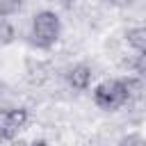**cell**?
<instances>
[{
    "label": "cell",
    "instance_id": "cell-1",
    "mask_svg": "<svg viewBox=\"0 0 146 146\" xmlns=\"http://www.w3.org/2000/svg\"><path fill=\"white\" fill-rule=\"evenodd\" d=\"M141 89V75H123V78H107L98 82L91 91V100L103 112H116L125 107L135 94Z\"/></svg>",
    "mask_w": 146,
    "mask_h": 146
},
{
    "label": "cell",
    "instance_id": "cell-2",
    "mask_svg": "<svg viewBox=\"0 0 146 146\" xmlns=\"http://www.w3.org/2000/svg\"><path fill=\"white\" fill-rule=\"evenodd\" d=\"M62 34V18L57 11L52 9H41L32 16L30 21V41L41 48V50H48L57 43Z\"/></svg>",
    "mask_w": 146,
    "mask_h": 146
},
{
    "label": "cell",
    "instance_id": "cell-3",
    "mask_svg": "<svg viewBox=\"0 0 146 146\" xmlns=\"http://www.w3.org/2000/svg\"><path fill=\"white\" fill-rule=\"evenodd\" d=\"M30 114L25 107H0V139H14L25 128Z\"/></svg>",
    "mask_w": 146,
    "mask_h": 146
},
{
    "label": "cell",
    "instance_id": "cell-4",
    "mask_svg": "<svg viewBox=\"0 0 146 146\" xmlns=\"http://www.w3.org/2000/svg\"><path fill=\"white\" fill-rule=\"evenodd\" d=\"M64 80L71 89L75 91H87L91 87V80H94V68L87 64V62H75L71 66H66L64 71Z\"/></svg>",
    "mask_w": 146,
    "mask_h": 146
},
{
    "label": "cell",
    "instance_id": "cell-5",
    "mask_svg": "<svg viewBox=\"0 0 146 146\" xmlns=\"http://www.w3.org/2000/svg\"><path fill=\"white\" fill-rule=\"evenodd\" d=\"M125 43H128V48H132L135 52H144V50H146V30H144L141 25L128 27V30H125Z\"/></svg>",
    "mask_w": 146,
    "mask_h": 146
},
{
    "label": "cell",
    "instance_id": "cell-6",
    "mask_svg": "<svg viewBox=\"0 0 146 146\" xmlns=\"http://www.w3.org/2000/svg\"><path fill=\"white\" fill-rule=\"evenodd\" d=\"M14 39H16V27L7 18H0V48L9 46Z\"/></svg>",
    "mask_w": 146,
    "mask_h": 146
},
{
    "label": "cell",
    "instance_id": "cell-7",
    "mask_svg": "<svg viewBox=\"0 0 146 146\" xmlns=\"http://www.w3.org/2000/svg\"><path fill=\"white\" fill-rule=\"evenodd\" d=\"M23 0H0V18H9L14 14H18Z\"/></svg>",
    "mask_w": 146,
    "mask_h": 146
},
{
    "label": "cell",
    "instance_id": "cell-8",
    "mask_svg": "<svg viewBox=\"0 0 146 146\" xmlns=\"http://www.w3.org/2000/svg\"><path fill=\"white\" fill-rule=\"evenodd\" d=\"M50 5H55V7H62V9H71L73 7V0H48Z\"/></svg>",
    "mask_w": 146,
    "mask_h": 146
},
{
    "label": "cell",
    "instance_id": "cell-9",
    "mask_svg": "<svg viewBox=\"0 0 146 146\" xmlns=\"http://www.w3.org/2000/svg\"><path fill=\"white\" fill-rule=\"evenodd\" d=\"M112 2H121V0H112Z\"/></svg>",
    "mask_w": 146,
    "mask_h": 146
},
{
    "label": "cell",
    "instance_id": "cell-10",
    "mask_svg": "<svg viewBox=\"0 0 146 146\" xmlns=\"http://www.w3.org/2000/svg\"><path fill=\"white\" fill-rule=\"evenodd\" d=\"M0 87H2V82H0Z\"/></svg>",
    "mask_w": 146,
    "mask_h": 146
}]
</instances>
